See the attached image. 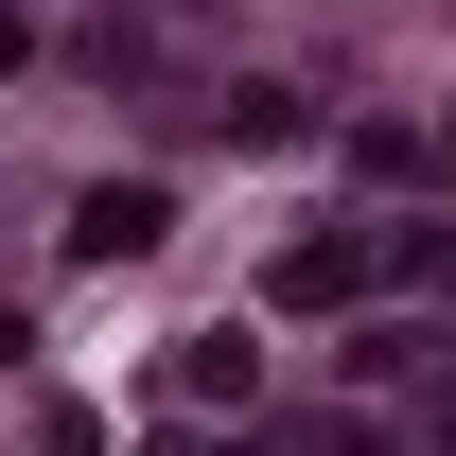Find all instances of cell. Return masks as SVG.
<instances>
[{
  "label": "cell",
  "instance_id": "3",
  "mask_svg": "<svg viewBox=\"0 0 456 456\" xmlns=\"http://www.w3.org/2000/svg\"><path fill=\"white\" fill-rule=\"evenodd\" d=\"M175 387H193V403H246V387H264V351H246V334H193V351H175Z\"/></svg>",
  "mask_w": 456,
  "mask_h": 456
},
{
  "label": "cell",
  "instance_id": "1",
  "mask_svg": "<svg viewBox=\"0 0 456 456\" xmlns=\"http://www.w3.org/2000/svg\"><path fill=\"white\" fill-rule=\"evenodd\" d=\"M159 228H175V193H159V175H106V193L70 211V264H141Z\"/></svg>",
  "mask_w": 456,
  "mask_h": 456
},
{
  "label": "cell",
  "instance_id": "4",
  "mask_svg": "<svg viewBox=\"0 0 456 456\" xmlns=\"http://www.w3.org/2000/svg\"><path fill=\"white\" fill-rule=\"evenodd\" d=\"M281 456H387V439H369V421H298Z\"/></svg>",
  "mask_w": 456,
  "mask_h": 456
},
{
  "label": "cell",
  "instance_id": "2",
  "mask_svg": "<svg viewBox=\"0 0 456 456\" xmlns=\"http://www.w3.org/2000/svg\"><path fill=\"white\" fill-rule=\"evenodd\" d=\"M351 281H387V246H369V228H316V246L281 264V298H298V316H316V298H351Z\"/></svg>",
  "mask_w": 456,
  "mask_h": 456
}]
</instances>
